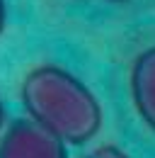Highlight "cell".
Listing matches in <instances>:
<instances>
[{
    "mask_svg": "<svg viewBox=\"0 0 155 158\" xmlns=\"http://www.w3.org/2000/svg\"><path fill=\"white\" fill-rule=\"evenodd\" d=\"M82 158H131V156L126 151H121L119 146H114V143H102V146L92 148L90 153H85Z\"/></svg>",
    "mask_w": 155,
    "mask_h": 158,
    "instance_id": "4",
    "label": "cell"
},
{
    "mask_svg": "<svg viewBox=\"0 0 155 158\" xmlns=\"http://www.w3.org/2000/svg\"><path fill=\"white\" fill-rule=\"evenodd\" d=\"M0 158H68V148L34 119H19L0 136Z\"/></svg>",
    "mask_w": 155,
    "mask_h": 158,
    "instance_id": "2",
    "label": "cell"
},
{
    "mask_svg": "<svg viewBox=\"0 0 155 158\" xmlns=\"http://www.w3.org/2000/svg\"><path fill=\"white\" fill-rule=\"evenodd\" d=\"M129 85H131V102L141 122L155 131V46L136 56Z\"/></svg>",
    "mask_w": 155,
    "mask_h": 158,
    "instance_id": "3",
    "label": "cell"
},
{
    "mask_svg": "<svg viewBox=\"0 0 155 158\" xmlns=\"http://www.w3.org/2000/svg\"><path fill=\"white\" fill-rule=\"evenodd\" d=\"M2 122H5V107H2V100H0V129H2Z\"/></svg>",
    "mask_w": 155,
    "mask_h": 158,
    "instance_id": "6",
    "label": "cell"
},
{
    "mask_svg": "<svg viewBox=\"0 0 155 158\" xmlns=\"http://www.w3.org/2000/svg\"><path fill=\"white\" fill-rule=\"evenodd\" d=\"M109 2H129V0H109Z\"/></svg>",
    "mask_w": 155,
    "mask_h": 158,
    "instance_id": "7",
    "label": "cell"
},
{
    "mask_svg": "<svg viewBox=\"0 0 155 158\" xmlns=\"http://www.w3.org/2000/svg\"><path fill=\"white\" fill-rule=\"evenodd\" d=\"M22 105L29 119L56 134L63 143L82 146L102 129V105L95 93L56 63H41L22 80Z\"/></svg>",
    "mask_w": 155,
    "mask_h": 158,
    "instance_id": "1",
    "label": "cell"
},
{
    "mask_svg": "<svg viewBox=\"0 0 155 158\" xmlns=\"http://www.w3.org/2000/svg\"><path fill=\"white\" fill-rule=\"evenodd\" d=\"M5 24H7V7H5V0H0V37L5 32Z\"/></svg>",
    "mask_w": 155,
    "mask_h": 158,
    "instance_id": "5",
    "label": "cell"
}]
</instances>
